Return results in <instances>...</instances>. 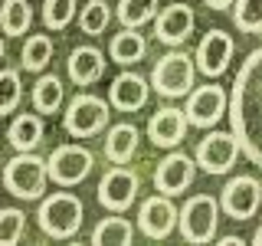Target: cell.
Wrapping results in <instances>:
<instances>
[{
  "label": "cell",
  "mask_w": 262,
  "mask_h": 246,
  "mask_svg": "<svg viewBox=\"0 0 262 246\" xmlns=\"http://www.w3.org/2000/svg\"><path fill=\"white\" fill-rule=\"evenodd\" d=\"M89 243H95V246H128V243H135V227H131L125 217H105L102 223L92 230Z\"/></svg>",
  "instance_id": "cb8c5ba5"
},
{
  "label": "cell",
  "mask_w": 262,
  "mask_h": 246,
  "mask_svg": "<svg viewBox=\"0 0 262 246\" xmlns=\"http://www.w3.org/2000/svg\"><path fill=\"white\" fill-rule=\"evenodd\" d=\"M79 16V0H43V27L49 33L66 30Z\"/></svg>",
  "instance_id": "83f0119b"
},
{
  "label": "cell",
  "mask_w": 262,
  "mask_h": 246,
  "mask_svg": "<svg viewBox=\"0 0 262 246\" xmlns=\"http://www.w3.org/2000/svg\"><path fill=\"white\" fill-rule=\"evenodd\" d=\"M138 141H141V131L131 125V121L112 125L105 131V158L112 164H128L138 154Z\"/></svg>",
  "instance_id": "d6986e66"
},
{
  "label": "cell",
  "mask_w": 262,
  "mask_h": 246,
  "mask_svg": "<svg viewBox=\"0 0 262 246\" xmlns=\"http://www.w3.org/2000/svg\"><path fill=\"white\" fill-rule=\"evenodd\" d=\"M112 23V7L105 0H89L85 7L79 10V30L85 36H102Z\"/></svg>",
  "instance_id": "4316f807"
},
{
  "label": "cell",
  "mask_w": 262,
  "mask_h": 246,
  "mask_svg": "<svg viewBox=\"0 0 262 246\" xmlns=\"http://www.w3.org/2000/svg\"><path fill=\"white\" fill-rule=\"evenodd\" d=\"M138 200V174L128 164H115L98 180V203L112 213H125Z\"/></svg>",
  "instance_id": "9c48e42d"
},
{
  "label": "cell",
  "mask_w": 262,
  "mask_h": 246,
  "mask_svg": "<svg viewBox=\"0 0 262 246\" xmlns=\"http://www.w3.org/2000/svg\"><path fill=\"white\" fill-rule=\"evenodd\" d=\"M151 82L138 72H118L108 86V105L118 112H138L147 105V95H151Z\"/></svg>",
  "instance_id": "e0dca14e"
},
{
  "label": "cell",
  "mask_w": 262,
  "mask_h": 246,
  "mask_svg": "<svg viewBox=\"0 0 262 246\" xmlns=\"http://www.w3.org/2000/svg\"><path fill=\"white\" fill-rule=\"evenodd\" d=\"M144 53H147V39H144V33H138L135 27H121L108 43V56H112V63H118V66L141 63Z\"/></svg>",
  "instance_id": "44dd1931"
},
{
  "label": "cell",
  "mask_w": 262,
  "mask_h": 246,
  "mask_svg": "<svg viewBox=\"0 0 262 246\" xmlns=\"http://www.w3.org/2000/svg\"><path fill=\"white\" fill-rule=\"evenodd\" d=\"M33 27L30 0H4L0 4V33L4 36H23Z\"/></svg>",
  "instance_id": "603a6c76"
},
{
  "label": "cell",
  "mask_w": 262,
  "mask_h": 246,
  "mask_svg": "<svg viewBox=\"0 0 262 246\" xmlns=\"http://www.w3.org/2000/svg\"><path fill=\"white\" fill-rule=\"evenodd\" d=\"M82 217H85L82 200L72 191H56L43 197V203L36 210V223L49 240H72L82 230Z\"/></svg>",
  "instance_id": "7a4b0ae2"
},
{
  "label": "cell",
  "mask_w": 262,
  "mask_h": 246,
  "mask_svg": "<svg viewBox=\"0 0 262 246\" xmlns=\"http://www.w3.org/2000/svg\"><path fill=\"white\" fill-rule=\"evenodd\" d=\"M193 82H196V63H193V56L180 53V49L161 56L151 69V86H154V92L164 95V98L187 95L193 89Z\"/></svg>",
  "instance_id": "5b68a950"
},
{
  "label": "cell",
  "mask_w": 262,
  "mask_h": 246,
  "mask_svg": "<svg viewBox=\"0 0 262 246\" xmlns=\"http://www.w3.org/2000/svg\"><path fill=\"white\" fill-rule=\"evenodd\" d=\"M262 207V184L252 174H239L226 180L223 194H220V210H226L229 220H249Z\"/></svg>",
  "instance_id": "7c38bea8"
},
{
  "label": "cell",
  "mask_w": 262,
  "mask_h": 246,
  "mask_svg": "<svg viewBox=\"0 0 262 246\" xmlns=\"http://www.w3.org/2000/svg\"><path fill=\"white\" fill-rule=\"evenodd\" d=\"M105 56L98 46H76L66 59V69H69V79L76 86H95L98 79L105 76Z\"/></svg>",
  "instance_id": "ac0fdd59"
},
{
  "label": "cell",
  "mask_w": 262,
  "mask_h": 246,
  "mask_svg": "<svg viewBox=\"0 0 262 246\" xmlns=\"http://www.w3.org/2000/svg\"><path fill=\"white\" fill-rule=\"evenodd\" d=\"M203 4H207L210 10H229V7H233V0H203Z\"/></svg>",
  "instance_id": "1f68e13d"
},
{
  "label": "cell",
  "mask_w": 262,
  "mask_h": 246,
  "mask_svg": "<svg viewBox=\"0 0 262 246\" xmlns=\"http://www.w3.org/2000/svg\"><path fill=\"white\" fill-rule=\"evenodd\" d=\"M66 102V86L59 76H39L33 82V109L39 115H53L59 112Z\"/></svg>",
  "instance_id": "7402d4cb"
},
{
  "label": "cell",
  "mask_w": 262,
  "mask_h": 246,
  "mask_svg": "<svg viewBox=\"0 0 262 246\" xmlns=\"http://www.w3.org/2000/svg\"><path fill=\"white\" fill-rule=\"evenodd\" d=\"M233 23L243 33H262V0H233Z\"/></svg>",
  "instance_id": "f546056e"
},
{
  "label": "cell",
  "mask_w": 262,
  "mask_h": 246,
  "mask_svg": "<svg viewBox=\"0 0 262 246\" xmlns=\"http://www.w3.org/2000/svg\"><path fill=\"white\" fill-rule=\"evenodd\" d=\"M180 210L174 207V197L167 194H151L138 203V230L147 240H167L177 227Z\"/></svg>",
  "instance_id": "30bf717a"
},
{
  "label": "cell",
  "mask_w": 262,
  "mask_h": 246,
  "mask_svg": "<svg viewBox=\"0 0 262 246\" xmlns=\"http://www.w3.org/2000/svg\"><path fill=\"white\" fill-rule=\"evenodd\" d=\"M239 154H243V148H239V141H236L233 131H210L207 138H200L193 161H196L200 171L220 177V174H229V171L236 168Z\"/></svg>",
  "instance_id": "52a82bcc"
},
{
  "label": "cell",
  "mask_w": 262,
  "mask_h": 246,
  "mask_svg": "<svg viewBox=\"0 0 262 246\" xmlns=\"http://www.w3.org/2000/svg\"><path fill=\"white\" fill-rule=\"evenodd\" d=\"M158 0H118V7H115V16H118L121 27H135L141 30L147 23H154V16H158Z\"/></svg>",
  "instance_id": "484cf974"
},
{
  "label": "cell",
  "mask_w": 262,
  "mask_h": 246,
  "mask_svg": "<svg viewBox=\"0 0 262 246\" xmlns=\"http://www.w3.org/2000/svg\"><path fill=\"white\" fill-rule=\"evenodd\" d=\"M177 227H180V236L187 243H210L216 236V227H220V200L210 194L190 197L177 217Z\"/></svg>",
  "instance_id": "8992f818"
},
{
  "label": "cell",
  "mask_w": 262,
  "mask_h": 246,
  "mask_svg": "<svg viewBox=\"0 0 262 246\" xmlns=\"http://www.w3.org/2000/svg\"><path fill=\"white\" fill-rule=\"evenodd\" d=\"M43 115L36 109L33 112H20L7 128V141L13 145V151H33L39 141H43Z\"/></svg>",
  "instance_id": "ffe728a7"
},
{
  "label": "cell",
  "mask_w": 262,
  "mask_h": 246,
  "mask_svg": "<svg viewBox=\"0 0 262 246\" xmlns=\"http://www.w3.org/2000/svg\"><path fill=\"white\" fill-rule=\"evenodd\" d=\"M4 49H7V46H4V33H0V59H4Z\"/></svg>",
  "instance_id": "e575fe53"
},
{
  "label": "cell",
  "mask_w": 262,
  "mask_h": 246,
  "mask_svg": "<svg viewBox=\"0 0 262 246\" xmlns=\"http://www.w3.org/2000/svg\"><path fill=\"white\" fill-rule=\"evenodd\" d=\"M220 243H223V246H239L243 236H220Z\"/></svg>",
  "instance_id": "d6a6232c"
},
{
  "label": "cell",
  "mask_w": 262,
  "mask_h": 246,
  "mask_svg": "<svg viewBox=\"0 0 262 246\" xmlns=\"http://www.w3.org/2000/svg\"><path fill=\"white\" fill-rule=\"evenodd\" d=\"M108 102L98 98L92 92H79L76 98H69L66 105V115H62V128L69 131L72 138H95L108 128Z\"/></svg>",
  "instance_id": "277c9868"
},
{
  "label": "cell",
  "mask_w": 262,
  "mask_h": 246,
  "mask_svg": "<svg viewBox=\"0 0 262 246\" xmlns=\"http://www.w3.org/2000/svg\"><path fill=\"white\" fill-rule=\"evenodd\" d=\"M252 243H256V246H262V227L256 230V233H252Z\"/></svg>",
  "instance_id": "836d02e7"
},
{
  "label": "cell",
  "mask_w": 262,
  "mask_h": 246,
  "mask_svg": "<svg viewBox=\"0 0 262 246\" xmlns=\"http://www.w3.org/2000/svg\"><path fill=\"white\" fill-rule=\"evenodd\" d=\"M226 92L223 86L210 82V86H193L187 92V105H184V115L193 128H213L220 118L226 115Z\"/></svg>",
  "instance_id": "8fae6325"
},
{
  "label": "cell",
  "mask_w": 262,
  "mask_h": 246,
  "mask_svg": "<svg viewBox=\"0 0 262 246\" xmlns=\"http://www.w3.org/2000/svg\"><path fill=\"white\" fill-rule=\"evenodd\" d=\"M53 39L46 36V33H33V36H27V43H23L20 49V66L27 72H43L49 59H53Z\"/></svg>",
  "instance_id": "d4e9b609"
},
{
  "label": "cell",
  "mask_w": 262,
  "mask_h": 246,
  "mask_svg": "<svg viewBox=\"0 0 262 246\" xmlns=\"http://www.w3.org/2000/svg\"><path fill=\"white\" fill-rule=\"evenodd\" d=\"M27 233V213L16 207H4L0 210V246H13L23 240Z\"/></svg>",
  "instance_id": "4dcf8cb0"
},
{
  "label": "cell",
  "mask_w": 262,
  "mask_h": 246,
  "mask_svg": "<svg viewBox=\"0 0 262 246\" xmlns=\"http://www.w3.org/2000/svg\"><path fill=\"white\" fill-rule=\"evenodd\" d=\"M92 164H95V158L85 145H59L46 158V171H49V180H53V184L76 187L92 174Z\"/></svg>",
  "instance_id": "ba28073f"
},
{
  "label": "cell",
  "mask_w": 262,
  "mask_h": 246,
  "mask_svg": "<svg viewBox=\"0 0 262 246\" xmlns=\"http://www.w3.org/2000/svg\"><path fill=\"white\" fill-rule=\"evenodd\" d=\"M193 177H196V161L190 158V154L174 151V148H170V154H164V158L158 161V171H154V187H158V194L180 197L187 187L193 184Z\"/></svg>",
  "instance_id": "4fadbf2b"
},
{
  "label": "cell",
  "mask_w": 262,
  "mask_h": 246,
  "mask_svg": "<svg viewBox=\"0 0 262 246\" xmlns=\"http://www.w3.org/2000/svg\"><path fill=\"white\" fill-rule=\"evenodd\" d=\"M23 102V82L16 69H0V115H10Z\"/></svg>",
  "instance_id": "f1b7e54d"
},
{
  "label": "cell",
  "mask_w": 262,
  "mask_h": 246,
  "mask_svg": "<svg viewBox=\"0 0 262 246\" xmlns=\"http://www.w3.org/2000/svg\"><path fill=\"white\" fill-rule=\"evenodd\" d=\"M187 128H190V121H187L184 109H174V105H164L151 115V121H147V138H151L154 148H177L180 141L187 138Z\"/></svg>",
  "instance_id": "2e32d148"
},
{
  "label": "cell",
  "mask_w": 262,
  "mask_h": 246,
  "mask_svg": "<svg viewBox=\"0 0 262 246\" xmlns=\"http://www.w3.org/2000/svg\"><path fill=\"white\" fill-rule=\"evenodd\" d=\"M196 27V13L190 4H170L164 7V10H158V16H154V33H158V39L164 46H180L190 39V33Z\"/></svg>",
  "instance_id": "9a60e30c"
},
{
  "label": "cell",
  "mask_w": 262,
  "mask_h": 246,
  "mask_svg": "<svg viewBox=\"0 0 262 246\" xmlns=\"http://www.w3.org/2000/svg\"><path fill=\"white\" fill-rule=\"evenodd\" d=\"M233 53H236L233 36H229L226 30H210L207 36L200 39V46H196L193 63H196V69H200L207 79H216V76H223V72L229 69Z\"/></svg>",
  "instance_id": "5bb4252c"
},
{
  "label": "cell",
  "mask_w": 262,
  "mask_h": 246,
  "mask_svg": "<svg viewBox=\"0 0 262 246\" xmlns=\"http://www.w3.org/2000/svg\"><path fill=\"white\" fill-rule=\"evenodd\" d=\"M226 115L243 154L262 168V46L252 49L236 72Z\"/></svg>",
  "instance_id": "6da1fadb"
},
{
  "label": "cell",
  "mask_w": 262,
  "mask_h": 246,
  "mask_svg": "<svg viewBox=\"0 0 262 246\" xmlns=\"http://www.w3.org/2000/svg\"><path fill=\"white\" fill-rule=\"evenodd\" d=\"M49 184L46 161L33 151H16V158L7 161L4 168V187L20 200H39Z\"/></svg>",
  "instance_id": "3957f363"
}]
</instances>
